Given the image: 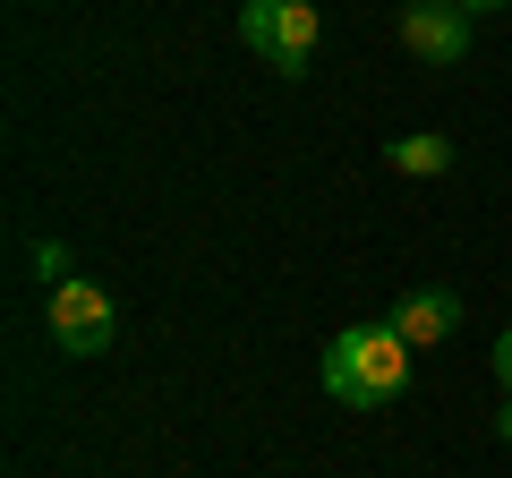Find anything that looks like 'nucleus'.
<instances>
[{
  "label": "nucleus",
  "instance_id": "obj_5",
  "mask_svg": "<svg viewBox=\"0 0 512 478\" xmlns=\"http://www.w3.org/2000/svg\"><path fill=\"white\" fill-rule=\"evenodd\" d=\"M393 333H402L410 350H436L461 333V291H444V282H419V291L393 299Z\"/></svg>",
  "mask_w": 512,
  "mask_h": 478
},
{
  "label": "nucleus",
  "instance_id": "obj_7",
  "mask_svg": "<svg viewBox=\"0 0 512 478\" xmlns=\"http://www.w3.org/2000/svg\"><path fill=\"white\" fill-rule=\"evenodd\" d=\"M35 274H43V291L77 282V274H69V248H60V239H35Z\"/></svg>",
  "mask_w": 512,
  "mask_h": 478
},
{
  "label": "nucleus",
  "instance_id": "obj_4",
  "mask_svg": "<svg viewBox=\"0 0 512 478\" xmlns=\"http://www.w3.org/2000/svg\"><path fill=\"white\" fill-rule=\"evenodd\" d=\"M470 9H453V0H410L402 9V43L419 60H436V69H461V60H470Z\"/></svg>",
  "mask_w": 512,
  "mask_h": 478
},
{
  "label": "nucleus",
  "instance_id": "obj_6",
  "mask_svg": "<svg viewBox=\"0 0 512 478\" xmlns=\"http://www.w3.org/2000/svg\"><path fill=\"white\" fill-rule=\"evenodd\" d=\"M384 163H393V171H410V180H436V171H453V137H436V129L393 137V146H384Z\"/></svg>",
  "mask_w": 512,
  "mask_h": 478
},
{
  "label": "nucleus",
  "instance_id": "obj_8",
  "mask_svg": "<svg viewBox=\"0 0 512 478\" xmlns=\"http://www.w3.org/2000/svg\"><path fill=\"white\" fill-rule=\"evenodd\" d=\"M495 385H504V402H512V325L495 333Z\"/></svg>",
  "mask_w": 512,
  "mask_h": 478
},
{
  "label": "nucleus",
  "instance_id": "obj_10",
  "mask_svg": "<svg viewBox=\"0 0 512 478\" xmlns=\"http://www.w3.org/2000/svg\"><path fill=\"white\" fill-rule=\"evenodd\" d=\"M495 436H504V444H512V402H504V410H495Z\"/></svg>",
  "mask_w": 512,
  "mask_h": 478
},
{
  "label": "nucleus",
  "instance_id": "obj_2",
  "mask_svg": "<svg viewBox=\"0 0 512 478\" xmlns=\"http://www.w3.org/2000/svg\"><path fill=\"white\" fill-rule=\"evenodd\" d=\"M239 43L274 77H308L316 43H325V18H316V0H239Z\"/></svg>",
  "mask_w": 512,
  "mask_h": 478
},
{
  "label": "nucleus",
  "instance_id": "obj_1",
  "mask_svg": "<svg viewBox=\"0 0 512 478\" xmlns=\"http://www.w3.org/2000/svg\"><path fill=\"white\" fill-rule=\"evenodd\" d=\"M410 359H419V350L393 333V316H384V325H350V333L325 342V393L350 402V410H384V402L410 393Z\"/></svg>",
  "mask_w": 512,
  "mask_h": 478
},
{
  "label": "nucleus",
  "instance_id": "obj_9",
  "mask_svg": "<svg viewBox=\"0 0 512 478\" xmlns=\"http://www.w3.org/2000/svg\"><path fill=\"white\" fill-rule=\"evenodd\" d=\"M453 9H470V18H495V9H512V0H453Z\"/></svg>",
  "mask_w": 512,
  "mask_h": 478
},
{
  "label": "nucleus",
  "instance_id": "obj_3",
  "mask_svg": "<svg viewBox=\"0 0 512 478\" xmlns=\"http://www.w3.org/2000/svg\"><path fill=\"white\" fill-rule=\"evenodd\" d=\"M43 316H52V342L69 350V359H94V350H111V342H120V308H111V291H94L86 274H77V282H60Z\"/></svg>",
  "mask_w": 512,
  "mask_h": 478
}]
</instances>
